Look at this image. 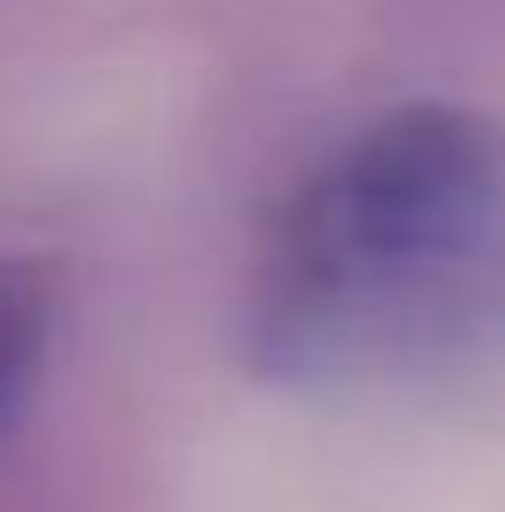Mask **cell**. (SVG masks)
I'll list each match as a JSON object with an SVG mask.
<instances>
[{"instance_id": "obj_1", "label": "cell", "mask_w": 505, "mask_h": 512, "mask_svg": "<svg viewBox=\"0 0 505 512\" xmlns=\"http://www.w3.org/2000/svg\"><path fill=\"white\" fill-rule=\"evenodd\" d=\"M505 127L468 104H402L275 208L246 312L253 364H305L357 290L431 268L498 216Z\"/></svg>"}, {"instance_id": "obj_2", "label": "cell", "mask_w": 505, "mask_h": 512, "mask_svg": "<svg viewBox=\"0 0 505 512\" xmlns=\"http://www.w3.org/2000/svg\"><path fill=\"white\" fill-rule=\"evenodd\" d=\"M52 312H60V275L30 253H0V438L15 431L30 386L45 372Z\"/></svg>"}]
</instances>
